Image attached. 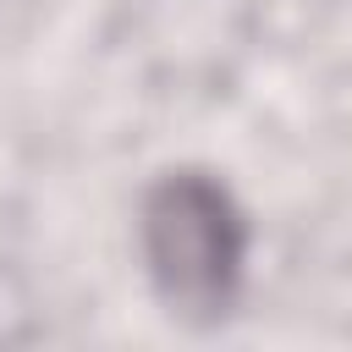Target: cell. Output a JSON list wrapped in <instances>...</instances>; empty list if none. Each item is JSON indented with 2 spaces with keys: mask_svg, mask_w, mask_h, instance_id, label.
Segmentation results:
<instances>
[{
  "mask_svg": "<svg viewBox=\"0 0 352 352\" xmlns=\"http://www.w3.org/2000/svg\"><path fill=\"white\" fill-rule=\"evenodd\" d=\"M253 226L236 192L204 165L160 170L138 198V258L148 292L176 324L214 330L248 286Z\"/></svg>",
  "mask_w": 352,
  "mask_h": 352,
  "instance_id": "6da1fadb",
  "label": "cell"
}]
</instances>
